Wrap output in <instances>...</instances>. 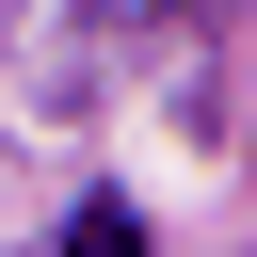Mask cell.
Wrapping results in <instances>:
<instances>
[{
    "label": "cell",
    "instance_id": "obj_1",
    "mask_svg": "<svg viewBox=\"0 0 257 257\" xmlns=\"http://www.w3.org/2000/svg\"><path fill=\"white\" fill-rule=\"evenodd\" d=\"M64 257H145V225H128V209H112V193H96V209H80V225H64Z\"/></svg>",
    "mask_w": 257,
    "mask_h": 257
},
{
    "label": "cell",
    "instance_id": "obj_2",
    "mask_svg": "<svg viewBox=\"0 0 257 257\" xmlns=\"http://www.w3.org/2000/svg\"><path fill=\"white\" fill-rule=\"evenodd\" d=\"M161 16H193V0H80V32H161Z\"/></svg>",
    "mask_w": 257,
    "mask_h": 257
}]
</instances>
